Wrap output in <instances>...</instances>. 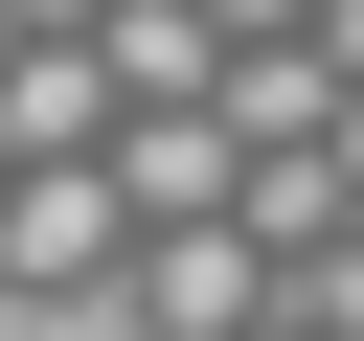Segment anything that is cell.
<instances>
[{"instance_id":"obj_7","label":"cell","mask_w":364,"mask_h":341,"mask_svg":"<svg viewBox=\"0 0 364 341\" xmlns=\"http://www.w3.org/2000/svg\"><path fill=\"white\" fill-rule=\"evenodd\" d=\"M0 45H23V0H0Z\"/></svg>"},{"instance_id":"obj_2","label":"cell","mask_w":364,"mask_h":341,"mask_svg":"<svg viewBox=\"0 0 364 341\" xmlns=\"http://www.w3.org/2000/svg\"><path fill=\"white\" fill-rule=\"evenodd\" d=\"M114 205H136V227H228V205H250L228 91H136V114H114Z\"/></svg>"},{"instance_id":"obj_4","label":"cell","mask_w":364,"mask_h":341,"mask_svg":"<svg viewBox=\"0 0 364 341\" xmlns=\"http://www.w3.org/2000/svg\"><path fill=\"white\" fill-rule=\"evenodd\" d=\"M228 136L273 159V136H341V68L318 45H228Z\"/></svg>"},{"instance_id":"obj_3","label":"cell","mask_w":364,"mask_h":341,"mask_svg":"<svg viewBox=\"0 0 364 341\" xmlns=\"http://www.w3.org/2000/svg\"><path fill=\"white\" fill-rule=\"evenodd\" d=\"M136 250V205H114V159H0V273H46V296H91Z\"/></svg>"},{"instance_id":"obj_5","label":"cell","mask_w":364,"mask_h":341,"mask_svg":"<svg viewBox=\"0 0 364 341\" xmlns=\"http://www.w3.org/2000/svg\"><path fill=\"white\" fill-rule=\"evenodd\" d=\"M296 318H318V341H364V227H318V250H296Z\"/></svg>"},{"instance_id":"obj_1","label":"cell","mask_w":364,"mask_h":341,"mask_svg":"<svg viewBox=\"0 0 364 341\" xmlns=\"http://www.w3.org/2000/svg\"><path fill=\"white\" fill-rule=\"evenodd\" d=\"M114 296H136L159 341H250V318H273L296 273H273V227L228 205V227H136V250H114Z\"/></svg>"},{"instance_id":"obj_6","label":"cell","mask_w":364,"mask_h":341,"mask_svg":"<svg viewBox=\"0 0 364 341\" xmlns=\"http://www.w3.org/2000/svg\"><path fill=\"white\" fill-rule=\"evenodd\" d=\"M205 23H228V45H296V23H318V0H205Z\"/></svg>"}]
</instances>
